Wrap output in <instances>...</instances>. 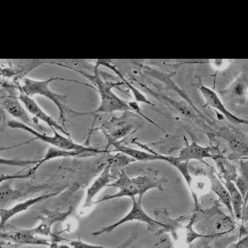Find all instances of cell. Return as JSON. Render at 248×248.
Masks as SVG:
<instances>
[{"label": "cell", "mask_w": 248, "mask_h": 248, "mask_svg": "<svg viewBox=\"0 0 248 248\" xmlns=\"http://www.w3.org/2000/svg\"><path fill=\"white\" fill-rule=\"evenodd\" d=\"M192 213L195 217L194 230L205 238H222L236 229L235 221L223 212L219 200L207 208L193 210Z\"/></svg>", "instance_id": "cell-1"}, {"label": "cell", "mask_w": 248, "mask_h": 248, "mask_svg": "<svg viewBox=\"0 0 248 248\" xmlns=\"http://www.w3.org/2000/svg\"><path fill=\"white\" fill-rule=\"evenodd\" d=\"M60 66L67 68L70 70H75L76 72L79 73L83 75L84 77L87 78L88 79L93 83V88H96L98 92L99 95L101 96V105L98 108H96L95 111L90 112V113H80L78 115H83V114H108V113H113V112H127L132 111V108H130L128 101H124L120 98L118 95H116L113 91V88H115L116 86L124 85L123 82H106L101 78L99 75L98 63L96 62V65L94 66V74L90 75L88 73L83 72L81 70H75L72 67H70L68 65H63L62 63H55Z\"/></svg>", "instance_id": "cell-2"}, {"label": "cell", "mask_w": 248, "mask_h": 248, "mask_svg": "<svg viewBox=\"0 0 248 248\" xmlns=\"http://www.w3.org/2000/svg\"><path fill=\"white\" fill-rule=\"evenodd\" d=\"M167 181L168 180L165 177H158V176L147 175L130 177L127 176L125 170H122L119 172V177L116 181L108 186V187H115L119 189V191L113 195H106L102 199L93 202V204L123 197H129L131 199H134L137 195L139 196L138 201L141 202L143 196L150 189H158L163 191V186L167 183Z\"/></svg>", "instance_id": "cell-3"}, {"label": "cell", "mask_w": 248, "mask_h": 248, "mask_svg": "<svg viewBox=\"0 0 248 248\" xmlns=\"http://www.w3.org/2000/svg\"><path fill=\"white\" fill-rule=\"evenodd\" d=\"M55 80L75 82V83H80L83 85L93 88L92 86L82 83L79 81L68 79V78H64L51 77L46 80H34V79H31L30 78H25L23 85L20 87V91L31 97L39 95V96H45L46 98L49 99L50 101H52L59 109L60 119L62 121V125H65L66 112L70 111V113L76 114H78L79 112L74 111L68 107L67 101H66L67 96L59 94V93H54L53 91L50 89V83Z\"/></svg>", "instance_id": "cell-4"}, {"label": "cell", "mask_w": 248, "mask_h": 248, "mask_svg": "<svg viewBox=\"0 0 248 248\" xmlns=\"http://www.w3.org/2000/svg\"><path fill=\"white\" fill-rule=\"evenodd\" d=\"M8 127L13 129H21L29 132L30 134L34 136V140H39L43 142L51 145L53 147L62 149V150H69V151H76V152L88 154V155H96L101 153L106 152V150H101L100 149H95L93 147H88L86 145H80L75 142L70 137L63 136L57 130H52L53 136H48L45 133H42L36 129L29 127L26 124L16 120H11L8 122Z\"/></svg>", "instance_id": "cell-5"}, {"label": "cell", "mask_w": 248, "mask_h": 248, "mask_svg": "<svg viewBox=\"0 0 248 248\" xmlns=\"http://www.w3.org/2000/svg\"><path fill=\"white\" fill-rule=\"evenodd\" d=\"M132 207L129 213L125 216V217L119 220L118 222L114 223L113 225H108L106 227H104L99 231L94 232L92 233V235L98 236L103 234L105 232H110L113 230H115L119 225H123L124 223L129 222V221H140V222L146 223L150 229L152 230H158L157 233H162V232H165L166 230H168V226L162 224V223L158 222V220L153 219L150 216L146 214V212L144 211L141 206V202L137 201L136 199H132Z\"/></svg>", "instance_id": "cell-6"}, {"label": "cell", "mask_w": 248, "mask_h": 248, "mask_svg": "<svg viewBox=\"0 0 248 248\" xmlns=\"http://www.w3.org/2000/svg\"><path fill=\"white\" fill-rule=\"evenodd\" d=\"M108 140V145L114 147V151L122 153L124 155H127L131 158H134L135 160L140 162H148V161H167V155H161L153 150L149 145L144 143L140 142L137 139L132 140V142L137 145L138 147L142 149V150H136L133 148L128 147L119 142V140Z\"/></svg>", "instance_id": "cell-7"}, {"label": "cell", "mask_w": 248, "mask_h": 248, "mask_svg": "<svg viewBox=\"0 0 248 248\" xmlns=\"http://www.w3.org/2000/svg\"><path fill=\"white\" fill-rule=\"evenodd\" d=\"M18 98L21 101V103L23 104L24 106L26 107V109L28 110L29 113L34 116V119H36L37 120H41L47 126H49L52 130H57L66 137H70V132L66 131L62 125L58 124L52 117L49 116L48 114H46V112L44 111V109L39 106V104L34 101L33 97L27 96L25 93L21 92L19 94Z\"/></svg>", "instance_id": "cell-8"}, {"label": "cell", "mask_w": 248, "mask_h": 248, "mask_svg": "<svg viewBox=\"0 0 248 248\" xmlns=\"http://www.w3.org/2000/svg\"><path fill=\"white\" fill-rule=\"evenodd\" d=\"M1 104L3 108L10 114L11 116L17 119L16 121L21 122L34 129L39 127L38 120L31 116V114L29 113L23 104L21 103L18 97L14 96H3L1 100Z\"/></svg>", "instance_id": "cell-9"}, {"label": "cell", "mask_w": 248, "mask_h": 248, "mask_svg": "<svg viewBox=\"0 0 248 248\" xmlns=\"http://www.w3.org/2000/svg\"><path fill=\"white\" fill-rule=\"evenodd\" d=\"M199 91L201 92L202 95L204 97L207 106L212 107V108H214L222 114L223 116L225 117V119H227L228 121L230 122L231 124H234V125L243 124V125L248 126V120L239 118V117L236 116L235 114L231 113L230 109L226 108L222 100L215 91L204 85L199 86Z\"/></svg>", "instance_id": "cell-10"}, {"label": "cell", "mask_w": 248, "mask_h": 248, "mask_svg": "<svg viewBox=\"0 0 248 248\" xmlns=\"http://www.w3.org/2000/svg\"><path fill=\"white\" fill-rule=\"evenodd\" d=\"M72 212V207H70L68 212H61L57 211H49L47 209H43L39 217L37 218L40 220L37 227L31 229V231L34 235L53 236L52 232V226L56 222H61L67 219L68 217Z\"/></svg>", "instance_id": "cell-11"}, {"label": "cell", "mask_w": 248, "mask_h": 248, "mask_svg": "<svg viewBox=\"0 0 248 248\" xmlns=\"http://www.w3.org/2000/svg\"><path fill=\"white\" fill-rule=\"evenodd\" d=\"M221 96L235 105H243L248 101V71H243L227 88L220 92Z\"/></svg>", "instance_id": "cell-12"}, {"label": "cell", "mask_w": 248, "mask_h": 248, "mask_svg": "<svg viewBox=\"0 0 248 248\" xmlns=\"http://www.w3.org/2000/svg\"><path fill=\"white\" fill-rule=\"evenodd\" d=\"M218 150L214 146H202L195 141H192L190 144L186 143V146L180 151L177 160L181 162H189L192 160L203 162L205 158L214 159L218 154Z\"/></svg>", "instance_id": "cell-13"}, {"label": "cell", "mask_w": 248, "mask_h": 248, "mask_svg": "<svg viewBox=\"0 0 248 248\" xmlns=\"http://www.w3.org/2000/svg\"><path fill=\"white\" fill-rule=\"evenodd\" d=\"M0 238L3 241L16 245L50 246L52 239H44L35 237L31 230H20L12 232H1Z\"/></svg>", "instance_id": "cell-14"}, {"label": "cell", "mask_w": 248, "mask_h": 248, "mask_svg": "<svg viewBox=\"0 0 248 248\" xmlns=\"http://www.w3.org/2000/svg\"><path fill=\"white\" fill-rule=\"evenodd\" d=\"M63 189H61L58 191L54 192V193H51V194H44L41 196L36 197L34 199H28L26 201L18 203L14 207L9 209H4L2 208L0 210V217H1V222H0V228L3 229V226L5 225L6 223L8 222V220H10L12 217H14L16 214L21 213V212L27 211V210L33 206V205L36 204L38 202H41L46 200V199H49L51 197L57 196V194H59Z\"/></svg>", "instance_id": "cell-15"}, {"label": "cell", "mask_w": 248, "mask_h": 248, "mask_svg": "<svg viewBox=\"0 0 248 248\" xmlns=\"http://www.w3.org/2000/svg\"><path fill=\"white\" fill-rule=\"evenodd\" d=\"M207 177L209 179L211 190L218 197L220 202H221L229 210L230 214L232 215V217H234L232 204H231V200H230V193L228 191V189H226V187L223 184L222 181L220 180L219 176L215 171L214 168H210L208 174H207Z\"/></svg>", "instance_id": "cell-16"}, {"label": "cell", "mask_w": 248, "mask_h": 248, "mask_svg": "<svg viewBox=\"0 0 248 248\" xmlns=\"http://www.w3.org/2000/svg\"><path fill=\"white\" fill-rule=\"evenodd\" d=\"M155 215L156 220L158 222L164 224L168 226V230L165 232H169L173 237V239L176 243L179 241V231H181L184 225H181V222L186 220L189 215L181 216L177 219H171L170 215L168 213L167 208H155Z\"/></svg>", "instance_id": "cell-17"}, {"label": "cell", "mask_w": 248, "mask_h": 248, "mask_svg": "<svg viewBox=\"0 0 248 248\" xmlns=\"http://www.w3.org/2000/svg\"><path fill=\"white\" fill-rule=\"evenodd\" d=\"M110 170H111V164L108 163L104 168L100 176L88 188L87 190V196H86L85 203H84L83 208L91 207L93 205V199L95 198L96 194H98L101 189L110 184V181H112Z\"/></svg>", "instance_id": "cell-18"}, {"label": "cell", "mask_w": 248, "mask_h": 248, "mask_svg": "<svg viewBox=\"0 0 248 248\" xmlns=\"http://www.w3.org/2000/svg\"><path fill=\"white\" fill-rule=\"evenodd\" d=\"M77 156L89 157V156H92V155H88V154H83V153L80 152H76V151L62 150V149H58V148L51 146V147H48V149L46 150V155H44V158L39 160V163H37L36 165L34 166L33 168H31L30 170H27L25 173L26 174V176H28L29 178V177H31V176H34L37 170L46 162L53 160V159L58 158H68V157H77Z\"/></svg>", "instance_id": "cell-19"}, {"label": "cell", "mask_w": 248, "mask_h": 248, "mask_svg": "<svg viewBox=\"0 0 248 248\" xmlns=\"http://www.w3.org/2000/svg\"><path fill=\"white\" fill-rule=\"evenodd\" d=\"M97 63H98L99 65H104V66H106V67L112 70L113 72L115 73V74L118 75V77L121 79L122 82L124 83V85L127 86L128 89L132 92L136 102H137V103L146 104L148 106H155V103L150 101V100H149V99L144 95V93H143L141 91H140L138 88L134 87V86L132 85V83H130V82H128V81L126 79V78L124 77L121 71H120L115 65H113L111 63H108V62H98Z\"/></svg>", "instance_id": "cell-20"}, {"label": "cell", "mask_w": 248, "mask_h": 248, "mask_svg": "<svg viewBox=\"0 0 248 248\" xmlns=\"http://www.w3.org/2000/svg\"><path fill=\"white\" fill-rule=\"evenodd\" d=\"M219 170V177L222 181H232L235 182L238 178V171L235 167L223 155H219L213 159Z\"/></svg>", "instance_id": "cell-21"}, {"label": "cell", "mask_w": 248, "mask_h": 248, "mask_svg": "<svg viewBox=\"0 0 248 248\" xmlns=\"http://www.w3.org/2000/svg\"><path fill=\"white\" fill-rule=\"evenodd\" d=\"M222 182L230 193L233 215L236 217L237 220L240 221L242 213H243V206H244V199H243V195L238 190L234 182H232V181H222Z\"/></svg>", "instance_id": "cell-22"}, {"label": "cell", "mask_w": 248, "mask_h": 248, "mask_svg": "<svg viewBox=\"0 0 248 248\" xmlns=\"http://www.w3.org/2000/svg\"><path fill=\"white\" fill-rule=\"evenodd\" d=\"M236 186L245 202L248 199V158L242 159L239 163V173L236 180Z\"/></svg>", "instance_id": "cell-23"}, {"label": "cell", "mask_w": 248, "mask_h": 248, "mask_svg": "<svg viewBox=\"0 0 248 248\" xmlns=\"http://www.w3.org/2000/svg\"><path fill=\"white\" fill-rule=\"evenodd\" d=\"M38 163H39V160H22V159H19V158H11V159L1 158V164L2 165L27 167L29 165L35 166Z\"/></svg>", "instance_id": "cell-24"}, {"label": "cell", "mask_w": 248, "mask_h": 248, "mask_svg": "<svg viewBox=\"0 0 248 248\" xmlns=\"http://www.w3.org/2000/svg\"><path fill=\"white\" fill-rule=\"evenodd\" d=\"M241 237L238 243H236L233 248H248V231L242 225L241 227Z\"/></svg>", "instance_id": "cell-25"}, {"label": "cell", "mask_w": 248, "mask_h": 248, "mask_svg": "<svg viewBox=\"0 0 248 248\" xmlns=\"http://www.w3.org/2000/svg\"><path fill=\"white\" fill-rule=\"evenodd\" d=\"M128 104H129L130 108H132V111L136 112V113H137V114H139V115H140V116L142 117V118H144L145 120H147L148 122H150V123H151V124H154V125L156 126V127H158V128H160V129H162L160 127H158V125L155 124V122L152 121L151 119H149V118H148V117L146 116V115H145L144 113H142V111H141V109H140V108L139 105H138L137 102H136V101H128ZM163 131H164V130H163Z\"/></svg>", "instance_id": "cell-26"}, {"label": "cell", "mask_w": 248, "mask_h": 248, "mask_svg": "<svg viewBox=\"0 0 248 248\" xmlns=\"http://www.w3.org/2000/svg\"><path fill=\"white\" fill-rule=\"evenodd\" d=\"M73 248H108L102 246L92 245L80 240H67Z\"/></svg>", "instance_id": "cell-27"}, {"label": "cell", "mask_w": 248, "mask_h": 248, "mask_svg": "<svg viewBox=\"0 0 248 248\" xmlns=\"http://www.w3.org/2000/svg\"><path fill=\"white\" fill-rule=\"evenodd\" d=\"M240 221H242V225L248 221V204H244L243 206V213H242Z\"/></svg>", "instance_id": "cell-28"}, {"label": "cell", "mask_w": 248, "mask_h": 248, "mask_svg": "<svg viewBox=\"0 0 248 248\" xmlns=\"http://www.w3.org/2000/svg\"><path fill=\"white\" fill-rule=\"evenodd\" d=\"M49 248H59V245L57 244V242H52L49 246Z\"/></svg>", "instance_id": "cell-29"}, {"label": "cell", "mask_w": 248, "mask_h": 248, "mask_svg": "<svg viewBox=\"0 0 248 248\" xmlns=\"http://www.w3.org/2000/svg\"><path fill=\"white\" fill-rule=\"evenodd\" d=\"M59 248H71L70 247H69L68 245H65V244H61L59 245Z\"/></svg>", "instance_id": "cell-30"}, {"label": "cell", "mask_w": 248, "mask_h": 248, "mask_svg": "<svg viewBox=\"0 0 248 248\" xmlns=\"http://www.w3.org/2000/svg\"><path fill=\"white\" fill-rule=\"evenodd\" d=\"M13 248H17V247H13Z\"/></svg>", "instance_id": "cell-31"}]
</instances>
